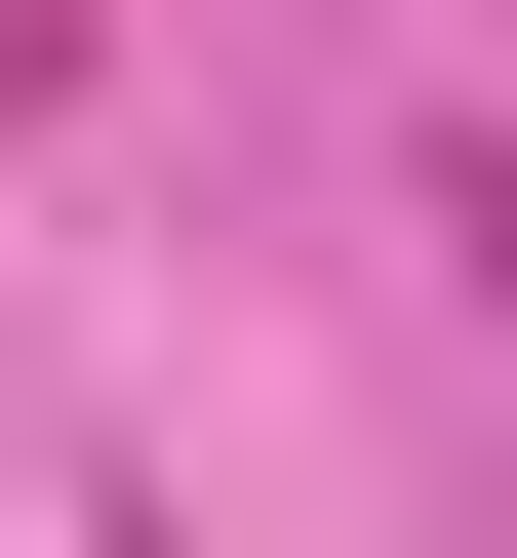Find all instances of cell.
Returning a JSON list of instances; mask_svg holds the SVG:
<instances>
[{"label":"cell","mask_w":517,"mask_h":558,"mask_svg":"<svg viewBox=\"0 0 517 558\" xmlns=\"http://www.w3.org/2000/svg\"><path fill=\"white\" fill-rule=\"evenodd\" d=\"M438 240H478V319H517V160H438Z\"/></svg>","instance_id":"obj_1"}]
</instances>
